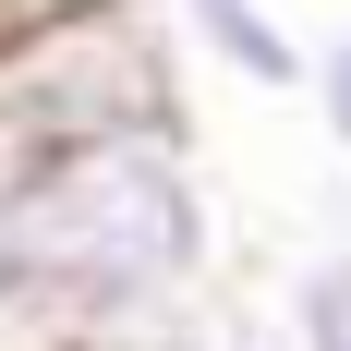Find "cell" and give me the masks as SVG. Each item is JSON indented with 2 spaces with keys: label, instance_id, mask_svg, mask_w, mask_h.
<instances>
[{
  "label": "cell",
  "instance_id": "1",
  "mask_svg": "<svg viewBox=\"0 0 351 351\" xmlns=\"http://www.w3.org/2000/svg\"><path fill=\"white\" fill-rule=\"evenodd\" d=\"M206 254H218V218L182 121L0 158V327L25 351H97L194 303Z\"/></svg>",
  "mask_w": 351,
  "mask_h": 351
},
{
  "label": "cell",
  "instance_id": "2",
  "mask_svg": "<svg viewBox=\"0 0 351 351\" xmlns=\"http://www.w3.org/2000/svg\"><path fill=\"white\" fill-rule=\"evenodd\" d=\"M170 73L158 36L121 0H73L0 49V158L12 145H85V134H170Z\"/></svg>",
  "mask_w": 351,
  "mask_h": 351
},
{
  "label": "cell",
  "instance_id": "3",
  "mask_svg": "<svg viewBox=\"0 0 351 351\" xmlns=\"http://www.w3.org/2000/svg\"><path fill=\"white\" fill-rule=\"evenodd\" d=\"M170 25L206 49L230 85H267V97H291V85H315V49L267 12V0H170Z\"/></svg>",
  "mask_w": 351,
  "mask_h": 351
},
{
  "label": "cell",
  "instance_id": "4",
  "mask_svg": "<svg viewBox=\"0 0 351 351\" xmlns=\"http://www.w3.org/2000/svg\"><path fill=\"white\" fill-rule=\"evenodd\" d=\"M291 339L303 351H351V254L291 267Z\"/></svg>",
  "mask_w": 351,
  "mask_h": 351
},
{
  "label": "cell",
  "instance_id": "5",
  "mask_svg": "<svg viewBox=\"0 0 351 351\" xmlns=\"http://www.w3.org/2000/svg\"><path fill=\"white\" fill-rule=\"evenodd\" d=\"M303 97H315V121H327V145L351 158V36H327V49H315V85H303Z\"/></svg>",
  "mask_w": 351,
  "mask_h": 351
},
{
  "label": "cell",
  "instance_id": "6",
  "mask_svg": "<svg viewBox=\"0 0 351 351\" xmlns=\"http://www.w3.org/2000/svg\"><path fill=\"white\" fill-rule=\"evenodd\" d=\"M230 351H303L291 327H230Z\"/></svg>",
  "mask_w": 351,
  "mask_h": 351
}]
</instances>
